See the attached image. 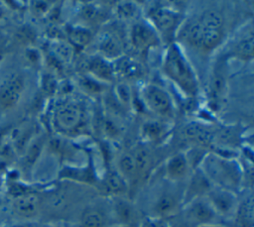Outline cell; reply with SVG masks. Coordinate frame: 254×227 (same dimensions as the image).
I'll return each instance as SVG.
<instances>
[{
	"instance_id": "cell-24",
	"label": "cell",
	"mask_w": 254,
	"mask_h": 227,
	"mask_svg": "<svg viewBox=\"0 0 254 227\" xmlns=\"http://www.w3.org/2000/svg\"><path fill=\"white\" fill-rule=\"evenodd\" d=\"M108 215L101 207L89 205L83 209L80 215V227H108Z\"/></svg>"
},
{
	"instance_id": "cell-39",
	"label": "cell",
	"mask_w": 254,
	"mask_h": 227,
	"mask_svg": "<svg viewBox=\"0 0 254 227\" xmlns=\"http://www.w3.org/2000/svg\"><path fill=\"white\" fill-rule=\"evenodd\" d=\"M26 227H31V226H26Z\"/></svg>"
},
{
	"instance_id": "cell-25",
	"label": "cell",
	"mask_w": 254,
	"mask_h": 227,
	"mask_svg": "<svg viewBox=\"0 0 254 227\" xmlns=\"http://www.w3.org/2000/svg\"><path fill=\"white\" fill-rule=\"evenodd\" d=\"M116 171L121 175L128 185L138 179L136 163L132 152H124L119 156Z\"/></svg>"
},
{
	"instance_id": "cell-8",
	"label": "cell",
	"mask_w": 254,
	"mask_h": 227,
	"mask_svg": "<svg viewBox=\"0 0 254 227\" xmlns=\"http://www.w3.org/2000/svg\"><path fill=\"white\" fill-rule=\"evenodd\" d=\"M129 42L132 48L141 54L159 47L161 39L148 21H136L129 31Z\"/></svg>"
},
{
	"instance_id": "cell-10",
	"label": "cell",
	"mask_w": 254,
	"mask_h": 227,
	"mask_svg": "<svg viewBox=\"0 0 254 227\" xmlns=\"http://www.w3.org/2000/svg\"><path fill=\"white\" fill-rule=\"evenodd\" d=\"M181 210L186 221L195 227L214 223L217 217L205 196L194 198L183 204Z\"/></svg>"
},
{
	"instance_id": "cell-14",
	"label": "cell",
	"mask_w": 254,
	"mask_h": 227,
	"mask_svg": "<svg viewBox=\"0 0 254 227\" xmlns=\"http://www.w3.org/2000/svg\"><path fill=\"white\" fill-rule=\"evenodd\" d=\"M97 55L107 60L114 61L124 55L123 40L113 30L100 32L95 40Z\"/></svg>"
},
{
	"instance_id": "cell-35",
	"label": "cell",
	"mask_w": 254,
	"mask_h": 227,
	"mask_svg": "<svg viewBox=\"0 0 254 227\" xmlns=\"http://www.w3.org/2000/svg\"><path fill=\"white\" fill-rule=\"evenodd\" d=\"M37 227H63L59 224H55V223H45V224H42V225H39Z\"/></svg>"
},
{
	"instance_id": "cell-6",
	"label": "cell",
	"mask_w": 254,
	"mask_h": 227,
	"mask_svg": "<svg viewBox=\"0 0 254 227\" xmlns=\"http://www.w3.org/2000/svg\"><path fill=\"white\" fill-rule=\"evenodd\" d=\"M26 90V76L18 70L7 71L0 78V114L7 115L20 104Z\"/></svg>"
},
{
	"instance_id": "cell-3",
	"label": "cell",
	"mask_w": 254,
	"mask_h": 227,
	"mask_svg": "<svg viewBox=\"0 0 254 227\" xmlns=\"http://www.w3.org/2000/svg\"><path fill=\"white\" fill-rule=\"evenodd\" d=\"M212 186L235 192L242 180L240 165L233 159L220 154L206 153L199 167Z\"/></svg>"
},
{
	"instance_id": "cell-32",
	"label": "cell",
	"mask_w": 254,
	"mask_h": 227,
	"mask_svg": "<svg viewBox=\"0 0 254 227\" xmlns=\"http://www.w3.org/2000/svg\"><path fill=\"white\" fill-rule=\"evenodd\" d=\"M79 86L88 94H98L102 91V82L96 80L95 78L89 76L88 74L82 75L78 80Z\"/></svg>"
},
{
	"instance_id": "cell-18",
	"label": "cell",
	"mask_w": 254,
	"mask_h": 227,
	"mask_svg": "<svg viewBox=\"0 0 254 227\" xmlns=\"http://www.w3.org/2000/svg\"><path fill=\"white\" fill-rule=\"evenodd\" d=\"M171 132L170 122L158 118L145 120L140 127L141 139L148 144H161Z\"/></svg>"
},
{
	"instance_id": "cell-29",
	"label": "cell",
	"mask_w": 254,
	"mask_h": 227,
	"mask_svg": "<svg viewBox=\"0 0 254 227\" xmlns=\"http://www.w3.org/2000/svg\"><path fill=\"white\" fill-rule=\"evenodd\" d=\"M62 176L64 178L75 179V180L89 183V184L96 182V177L94 176L93 170L89 168L88 169L87 168H79V169L67 168L63 170Z\"/></svg>"
},
{
	"instance_id": "cell-4",
	"label": "cell",
	"mask_w": 254,
	"mask_h": 227,
	"mask_svg": "<svg viewBox=\"0 0 254 227\" xmlns=\"http://www.w3.org/2000/svg\"><path fill=\"white\" fill-rule=\"evenodd\" d=\"M55 129L63 135L82 134L88 126V115L85 106L78 100L66 98L59 102L53 113Z\"/></svg>"
},
{
	"instance_id": "cell-16",
	"label": "cell",
	"mask_w": 254,
	"mask_h": 227,
	"mask_svg": "<svg viewBox=\"0 0 254 227\" xmlns=\"http://www.w3.org/2000/svg\"><path fill=\"white\" fill-rule=\"evenodd\" d=\"M253 26L249 23L244 29H242L229 46V56L237 59L248 61L253 57Z\"/></svg>"
},
{
	"instance_id": "cell-1",
	"label": "cell",
	"mask_w": 254,
	"mask_h": 227,
	"mask_svg": "<svg viewBox=\"0 0 254 227\" xmlns=\"http://www.w3.org/2000/svg\"><path fill=\"white\" fill-rule=\"evenodd\" d=\"M177 36L199 52H212L224 37L223 17L215 10H206L189 23H183Z\"/></svg>"
},
{
	"instance_id": "cell-26",
	"label": "cell",
	"mask_w": 254,
	"mask_h": 227,
	"mask_svg": "<svg viewBox=\"0 0 254 227\" xmlns=\"http://www.w3.org/2000/svg\"><path fill=\"white\" fill-rule=\"evenodd\" d=\"M233 218L237 227H253V198L251 194L238 201Z\"/></svg>"
},
{
	"instance_id": "cell-17",
	"label": "cell",
	"mask_w": 254,
	"mask_h": 227,
	"mask_svg": "<svg viewBox=\"0 0 254 227\" xmlns=\"http://www.w3.org/2000/svg\"><path fill=\"white\" fill-rule=\"evenodd\" d=\"M42 200L38 193L28 191L14 197L12 208L15 214L23 219H33L40 213Z\"/></svg>"
},
{
	"instance_id": "cell-20",
	"label": "cell",
	"mask_w": 254,
	"mask_h": 227,
	"mask_svg": "<svg viewBox=\"0 0 254 227\" xmlns=\"http://www.w3.org/2000/svg\"><path fill=\"white\" fill-rule=\"evenodd\" d=\"M85 69L89 76L102 83L111 82L115 77L113 62L105 59L97 54L86 58Z\"/></svg>"
},
{
	"instance_id": "cell-13",
	"label": "cell",
	"mask_w": 254,
	"mask_h": 227,
	"mask_svg": "<svg viewBox=\"0 0 254 227\" xmlns=\"http://www.w3.org/2000/svg\"><path fill=\"white\" fill-rule=\"evenodd\" d=\"M217 216L233 217L238 204L236 193L217 186H212L205 195Z\"/></svg>"
},
{
	"instance_id": "cell-11",
	"label": "cell",
	"mask_w": 254,
	"mask_h": 227,
	"mask_svg": "<svg viewBox=\"0 0 254 227\" xmlns=\"http://www.w3.org/2000/svg\"><path fill=\"white\" fill-rule=\"evenodd\" d=\"M215 130L203 122H190L182 129V137L192 148L206 150L215 143Z\"/></svg>"
},
{
	"instance_id": "cell-37",
	"label": "cell",
	"mask_w": 254,
	"mask_h": 227,
	"mask_svg": "<svg viewBox=\"0 0 254 227\" xmlns=\"http://www.w3.org/2000/svg\"><path fill=\"white\" fill-rule=\"evenodd\" d=\"M108 227H128V226H123V225H117V224H112V225H110V226H108Z\"/></svg>"
},
{
	"instance_id": "cell-34",
	"label": "cell",
	"mask_w": 254,
	"mask_h": 227,
	"mask_svg": "<svg viewBox=\"0 0 254 227\" xmlns=\"http://www.w3.org/2000/svg\"><path fill=\"white\" fill-rule=\"evenodd\" d=\"M123 6H120V7H116L117 9V14L119 17L121 18H130V17H133L132 14H134V11L136 12V8H134V6H131L130 4L131 3H122Z\"/></svg>"
},
{
	"instance_id": "cell-15",
	"label": "cell",
	"mask_w": 254,
	"mask_h": 227,
	"mask_svg": "<svg viewBox=\"0 0 254 227\" xmlns=\"http://www.w3.org/2000/svg\"><path fill=\"white\" fill-rule=\"evenodd\" d=\"M183 207V195H179L177 192L165 189L161 191L156 197L153 205L151 216L167 220L168 218L175 216Z\"/></svg>"
},
{
	"instance_id": "cell-33",
	"label": "cell",
	"mask_w": 254,
	"mask_h": 227,
	"mask_svg": "<svg viewBox=\"0 0 254 227\" xmlns=\"http://www.w3.org/2000/svg\"><path fill=\"white\" fill-rule=\"evenodd\" d=\"M137 227H170L167 220L149 216L143 218Z\"/></svg>"
},
{
	"instance_id": "cell-2",
	"label": "cell",
	"mask_w": 254,
	"mask_h": 227,
	"mask_svg": "<svg viewBox=\"0 0 254 227\" xmlns=\"http://www.w3.org/2000/svg\"><path fill=\"white\" fill-rule=\"evenodd\" d=\"M161 69L187 97L192 98L197 94L196 74L178 43L173 42L168 45L162 58Z\"/></svg>"
},
{
	"instance_id": "cell-12",
	"label": "cell",
	"mask_w": 254,
	"mask_h": 227,
	"mask_svg": "<svg viewBox=\"0 0 254 227\" xmlns=\"http://www.w3.org/2000/svg\"><path fill=\"white\" fill-rule=\"evenodd\" d=\"M110 215L113 224L137 227L140 223L139 212L135 204L125 196L110 197Z\"/></svg>"
},
{
	"instance_id": "cell-21",
	"label": "cell",
	"mask_w": 254,
	"mask_h": 227,
	"mask_svg": "<svg viewBox=\"0 0 254 227\" xmlns=\"http://www.w3.org/2000/svg\"><path fill=\"white\" fill-rule=\"evenodd\" d=\"M212 184L207 179L202 170L197 168L190 173V181L183 194V204L198 197H204L211 189Z\"/></svg>"
},
{
	"instance_id": "cell-27",
	"label": "cell",
	"mask_w": 254,
	"mask_h": 227,
	"mask_svg": "<svg viewBox=\"0 0 254 227\" xmlns=\"http://www.w3.org/2000/svg\"><path fill=\"white\" fill-rule=\"evenodd\" d=\"M65 33L72 48H84L92 41L90 30L83 26H69L66 28Z\"/></svg>"
},
{
	"instance_id": "cell-23",
	"label": "cell",
	"mask_w": 254,
	"mask_h": 227,
	"mask_svg": "<svg viewBox=\"0 0 254 227\" xmlns=\"http://www.w3.org/2000/svg\"><path fill=\"white\" fill-rule=\"evenodd\" d=\"M100 187L102 191L109 197H115L124 196V194L127 192L128 184L117 171L110 170L104 175L102 181L100 182Z\"/></svg>"
},
{
	"instance_id": "cell-31",
	"label": "cell",
	"mask_w": 254,
	"mask_h": 227,
	"mask_svg": "<svg viewBox=\"0 0 254 227\" xmlns=\"http://www.w3.org/2000/svg\"><path fill=\"white\" fill-rule=\"evenodd\" d=\"M40 142L41 141H39V140L35 141L33 144L28 146V148L25 150L24 167L26 170H28V169L30 170L37 162V160L41 154V150H42V143H40Z\"/></svg>"
},
{
	"instance_id": "cell-19",
	"label": "cell",
	"mask_w": 254,
	"mask_h": 227,
	"mask_svg": "<svg viewBox=\"0 0 254 227\" xmlns=\"http://www.w3.org/2000/svg\"><path fill=\"white\" fill-rule=\"evenodd\" d=\"M190 171L192 170L185 153L174 154L165 163V176L171 182H180L186 179Z\"/></svg>"
},
{
	"instance_id": "cell-22",
	"label": "cell",
	"mask_w": 254,
	"mask_h": 227,
	"mask_svg": "<svg viewBox=\"0 0 254 227\" xmlns=\"http://www.w3.org/2000/svg\"><path fill=\"white\" fill-rule=\"evenodd\" d=\"M113 62L115 76H119L124 80L139 78L144 74V66L137 58L123 55Z\"/></svg>"
},
{
	"instance_id": "cell-7",
	"label": "cell",
	"mask_w": 254,
	"mask_h": 227,
	"mask_svg": "<svg viewBox=\"0 0 254 227\" xmlns=\"http://www.w3.org/2000/svg\"><path fill=\"white\" fill-rule=\"evenodd\" d=\"M148 22L159 35L161 42H168L169 45L177 37L184 18L182 13L171 7L159 6L149 10Z\"/></svg>"
},
{
	"instance_id": "cell-30",
	"label": "cell",
	"mask_w": 254,
	"mask_h": 227,
	"mask_svg": "<svg viewBox=\"0 0 254 227\" xmlns=\"http://www.w3.org/2000/svg\"><path fill=\"white\" fill-rule=\"evenodd\" d=\"M114 95L116 97V100L118 103L124 106H130L132 105L133 101V95L130 86L125 81L119 82L115 88H114Z\"/></svg>"
},
{
	"instance_id": "cell-9",
	"label": "cell",
	"mask_w": 254,
	"mask_h": 227,
	"mask_svg": "<svg viewBox=\"0 0 254 227\" xmlns=\"http://www.w3.org/2000/svg\"><path fill=\"white\" fill-rule=\"evenodd\" d=\"M227 94V76L224 69V63L220 61L217 63L208 78L207 83V97L210 107L218 111L220 110L224 103Z\"/></svg>"
},
{
	"instance_id": "cell-5",
	"label": "cell",
	"mask_w": 254,
	"mask_h": 227,
	"mask_svg": "<svg viewBox=\"0 0 254 227\" xmlns=\"http://www.w3.org/2000/svg\"><path fill=\"white\" fill-rule=\"evenodd\" d=\"M139 94L144 107L156 118L169 122L174 118V101L165 88L155 83H145L141 86Z\"/></svg>"
},
{
	"instance_id": "cell-38",
	"label": "cell",
	"mask_w": 254,
	"mask_h": 227,
	"mask_svg": "<svg viewBox=\"0 0 254 227\" xmlns=\"http://www.w3.org/2000/svg\"><path fill=\"white\" fill-rule=\"evenodd\" d=\"M2 14H3V11H2V9H1V7H0V18L2 17Z\"/></svg>"
},
{
	"instance_id": "cell-36",
	"label": "cell",
	"mask_w": 254,
	"mask_h": 227,
	"mask_svg": "<svg viewBox=\"0 0 254 227\" xmlns=\"http://www.w3.org/2000/svg\"><path fill=\"white\" fill-rule=\"evenodd\" d=\"M197 227H222L219 224L216 223H211V224H205V225H201V226H197Z\"/></svg>"
},
{
	"instance_id": "cell-28",
	"label": "cell",
	"mask_w": 254,
	"mask_h": 227,
	"mask_svg": "<svg viewBox=\"0 0 254 227\" xmlns=\"http://www.w3.org/2000/svg\"><path fill=\"white\" fill-rule=\"evenodd\" d=\"M134 155L136 169H137V176L138 178H143L150 170L152 165V156L150 151L145 146H138L132 152Z\"/></svg>"
}]
</instances>
